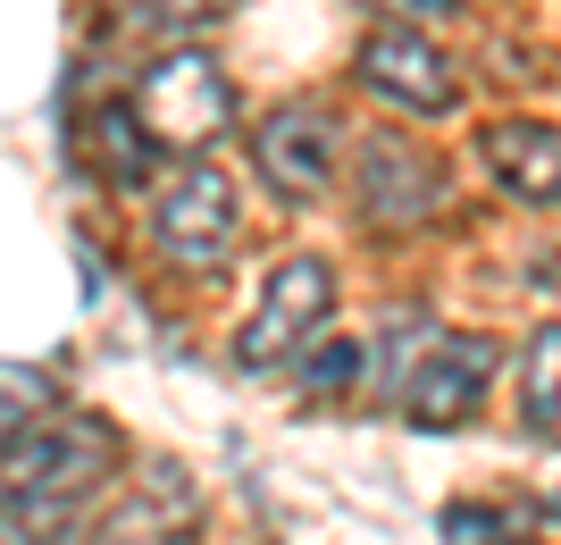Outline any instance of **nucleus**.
Here are the masks:
<instances>
[{
	"instance_id": "f8f14e48",
	"label": "nucleus",
	"mask_w": 561,
	"mask_h": 545,
	"mask_svg": "<svg viewBox=\"0 0 561 545\" xmlns=\"http://www.w3.org/2000/svg\"><path fill=\"white\" fill-rule=\"evenodd\" d=\"M93 143H101V160H110V177H142V160H151V135L135 126L126 101H110V110L93 118Z\"/></svg>"
},
{
	"instance_id": "0eeeda50",
	"label": "nucleus",
	"mask_w": 561,
	"mask_h": 545,
	"mask_svg": "<svg viewBox=\"0 0 561 545\" xmlns=\"http://www.w3.org/2000/svg\"><path fill=\"white\" fill-rule=\"evenodd\" d=\"M252 160H260V177H268V193L310 202V193H328V177H335V118L310 110V101H285V110L260 118Z\"/></svg>"
},
{
	"instance_id": "423d86ee",
	"label": "nucleus",
	"mask_w": 561,
	"mask_h": 545,
	"mask_svg": "<svg viewBox=\"0 0 561 545\" xmlns=\"http://www.w3.org/2000/svg\"><path fill=\"white\" fill-rule=\"evenodd\" d=\"M494 378V344L486 336H427L420 361H411V378H402V411L420 428H453L478 411V395H486Z\"/></svg>"
},
{
	"instance_id": "dca6fc26",
	"label": "nucleus",
	"mask_w": 561,
	"mask_h": 545,
	"mask_svg": "<svg viewBox=\"0 0 561 545\" xmlns=\"http://www.w3.org/2000/svg\"><path fill=\"white\" fill-rule=\"evenodd\" d=\"M377 9H394L402 25H427V18H453L461 0H377Z\"/></svg>"
},
{
	"instance_id": "1a4fd4ad",
	"label": "nucleus",
	"mask_w": 561,
	"mask_h": 545,
	"mask_svg": "<svg viewBox=\"0 0 561 545\" xmlns=\"http://www.w3.org/2000/svg\"><path fill=\"white\" fill-rule=\"evenodd\" d=\"M486 168L519 202H561V126H545V118L486 126Z\"/></svg>"
},
{
	"instance_id": "20e7f679",
	"label": "nucleus",
	"mask_w": 561,
	"mask_h": 545,
	"mask_svg": "<svg viewBox=\"0 0 561 545\" xmlns=\"http://www.w3.org/2000/svg\"><path fill=\"white\" fill-rule=\"evenodd\" d=\"M142 227H151V243H160L176 269H218L234 243H243V202H234V185L210 160H193L151 193V218H142Z\"/></svg>"
},
{
	"instance_id": "9b49d317",
	"label": "nucleus",
	"mask_w": 561,
	"mask_h": 545,
	"mask_svg": "<svg viewBox=\"0 0 561 545\" xmlns=\"http://www.w3.org/2000/svg\"><path fill=\"white\" fill-rule=\"evenodd\" d=\"M168 496H185V487H176V470H151V487H142L126 512H110V521H101V545H168Z\"/></svg>"
},
{
	"instance_id": "4468645a",
	"label": "nucleus",
	"mask_w": 561,
	"mask_h": 545,
	"mask_svg": "<svg viewBox=\"0 0 561 545\" xmlns=\"http://www.w3.org/2000/svg\"><path fill=\"white\" fill-rule=\"evenodd\" d=\"M135 18H151V25H218V18H234V0H135Z\"/></svg>"
},
{
	"instance_id": "6e6552de",
	"label": "nucleus",
	"mask_w": 561,
	"mask_h": 545,
	"mask_svg": "<svg viewBox=\"0 0 561 545\" xmlns=\"http://www.w3.org/2000/svg\"><path fill=\"white\" fill-rule=\"evenodd\" d=\"M436 202H445V168L427 160L420 143L369 135V151H360V218H377V227H420Z\"/></svg>"
},
{
	"instance_id": "7ed1b4c3",
	"label": "nucleus",
	"mask_w": 561,
	"mask_h": 545,
	"mask_svg": "<svg viewBox=\"0 0 561 545\" xmlns=\"http://www.w3.org/2000/svg\"><path fill=\"white\" fill-rule=\"evenodd\" d=\"M328 319H335V269L319 261V252L277 261L260 310L243 319V336H234V361H243V370H277V361L328 344Z\"/></svg>"
},
{
	"instance_id": "f257e3e1",
	"label": "nucleus",
	"mask_w": 561,
	"mask_h": 545,
	"mask_svg": "<svg viewBox=\"0 0 561 545\" xmlns=\"http://www.w3.org/2000/svg\"><path fill=\"white\" fill-rule=\"evenodd\" d=\"M117 436L84 411H50V420L9 436V545H59L93 512L101 478H110Z\"/></svg>"
},
{
	"instance_id": "39448f33",
	"label": "nucleus",
	"mask_w": 561,
	"mask_h": 545,
	"mask_svg": "<svg viewBox=\"0 0 561 545\" xmlns=\"http://www.w3.org/2000/svg\"><path fill=\"white\" fill-rule=\"evenodd\" d=\"M360 84H369L377 101L411 110V118H445L453 101H461L453 59L427 43L420 25H386V34H369V43H360Z\"/></svg>"
},
{
	"instance_id": "f03ea898",
	"label": "nucleus",
	"mask_w": 561,
	"mask_h": 545,
	"mask_svg": "<svg viewBox=\"0 0 561 545\" xmlns=\"http://www.w3.org/2000/svg\"><path fill=\"white\" fill-rule=\"evenodd\" d=\"M126 110H135V126L151 135V151H176V160H202L218 135L234 126V84L227 68H218L210 50H160V59H142L135 93H126Z\"/></svg>"
},
{
	"instance_id": "ddd939ff",
	"label": "nucleus",
	"mask_w": 561,
	"mask_h": 545,
	"mask_svg": "<svg viewBox=\"0 0 561 545\" xmlns=\"http://www.w3.org/2000/svg\"><path fill=\"white\" fill-rule=\"evenodd\" d=\"M352 378H360V344H319V361L302 370L310 395H344Z\"/></svg>"
},
{
	"instance_id": "2eb2a0df",
	"label": "nucleus",
	"mask_w": 561,
	"mask_h": 545,
	"mask_svg": "<svg viewBox=\"0 0 561 545\" xmlns=\"http://www.w3.org/2000/svg\"><path fill=\"white\" fill-rule=\"evenodd\" d=\"M445 537H453V545H503V512H478V503H453V512H445Z\"/></svg>"
},
{
	"instance_id": "9d476101",
	"label": "nucleus",
	"mask_w": 561,
	"mask_h": 545,
	"mask_svg": "<svg viewBox=\"0 0 561 545\" xmlns=\"http://www.w3.org/2000/svg\"><path fill=\"white\" fill-rule=\"evenodd\" d=\"M519 411L537 436H561V328H537L519 353Z\"/></svg>"
}]
</instances>
